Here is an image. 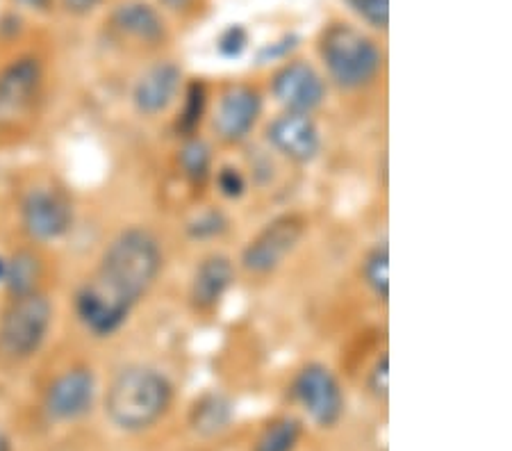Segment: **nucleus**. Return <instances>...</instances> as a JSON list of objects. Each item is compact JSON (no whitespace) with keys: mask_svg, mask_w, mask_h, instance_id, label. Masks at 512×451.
Segmentation results:
<instances>
[{"mask_svg":"<svg viewBox=\"0 0 512 451\" xmlns=\"http://www.w3.org/2000/svg\"><path fill=\"white\" fill-rule=\"evenodd\" d=\"M319 60L328 78L344 92H360L374 85L383 71V51L365 30L335 21L321 30Z\"/></svg>","mask_w":512,"mask_h":451,"instance_id":"3","label":"nucleus"},{"mask_svg":"<svg viewBox=\"0 0 512 451\" xmlns=\"http://www.w3.org/2000/svg\"><path fill=\"white\" fill-rule=\"evenodd\" d=\"M360 276L367 290L381 303H387V299H390V251H387L385 242L371 246L365 253Z\"/></svg>","mask_w":512,"mask_h":451,"instance_id":"19","label":"nucleus"},{"mask_svg":"<svg viewBox=\"0 0 512 451\" xmlns=\"http://www.w3.org/2000/svg\"><path fill=\"white\" fill-rule=\"evenodd\" d=\"M96 379L89 367H73L48 385L46 410L55 420H78L94 404Z\"/></svg>","mask_w":512,"mask_h":451,"instance_id":"13","label":"nucleus"},{"mask_svg":"<svg viewBox=\"0 0 512 451\" xmlns=\"http://www.w3.org/2000/svg\"><path fill=\"white\" fill-rule=\"evenodd\" d=\"M367 390L376 399H387V395H390V358H387L385 351L383 356L376 358V363L369 369Z\"/></svg>","mask_w":512,"mask_h":451,"instance_id":"26","label":"nucleus"},{"mask_svg":"<svg viewBox=\"0 0 512 451\" xmlns=\"http://www.w3.org/2000/svg\"><path fill=\"white\" fill-rule=\"evenodd\" d=\"M264 98L253 85L235 82L219 94L212 110V130L221 144H242L258 126Z\"/></svg>","mask_w":512,"mask_h":451,"instance_id":"7","label":"nucleus"},{"mask_svg":"<svg viewBox=\"0 0 512 451\" xmlns=\"http://www.w3.org/2000/svg\"><path fill=\"white\" fill-rule=\"evenodd\" d=\"M21 3L28 5V7H46L48 0H21Z\"/></svg>","mask_w":512,"mask_h":451,"instance_id":"30","label":"nucleus"},{"mask_svg":"<svg viewBox=\"0 0 512 451\" xmlns=\"http://www.w3.org/2000/svg\"><path fill=\"white\" fill-rule=\"evenodd\" d=\"M237 269L226 253H210L198 262L189 283V306L194 313L210 315L221 306L226 294L233 290Z\"/></svg>","mask_w":512,"mask_h":451,"instance_id":"12","label":"nucleus"},{"mask_svg":"<svg viewBox=\"0 0 512 451\" xmlns=\"http://www.w3.org/2000/svg\"><path fill=\"white\" fill-rule=\"evenodd\" d=\"M180 96H183V105H180L176 128L183 137H194L208 112V87L203 80H189Z\"/></svg>","mask_w":512,"mask_h":451,"instance_id":"20","label":"nucleus"},{"mask_svg":"<svg viewBox=\"0 0 512 451\" xmlns=\"http://www.w3.org/2000/svg\"><path fill=\"white\" fill-rule=\"evenodd\" d=\"M303 438V422L294 415H280L271 420L255 438L253 451H296Z\"/></svg>","mask_w":512,"mask_h":451,"instance_id":"18","label":"nucleus"},{"mask_svg":"<svg viewBox=\"0 0 512 451\" xmlns=\"http://www.w3.org/2000/svg\"><path fill=\"white\" fill-rule=\"evenodd\" d=\"M103 0H62L64 10L71 12V14H89L92 10H96L98 5H101Z\"/></svg>","mask_w":512,"mask_h":451,"instance_id":"28","label":"nucleus"},{"mask_svg":"<svg viewBox=\"0 0 512 451\" xmlns=\"http://www.w3.org/2000/svg\"><path fill=\"white\" fill-rule=\"evenodd\" d=\"M212 176H214V183H217L219 194L226 196L230 201L242 199L246 190H249V185H246V176L237 167H230V164L217 169Z\"/></svg>","mask_w":512,"mask_h":451,"instance_id":"23","label":"nucleus"},{"mask_svg":"<svg viewBox=\"0 0 512 451\" xmlns=\"http://www.w3.org/2000/svg\"><path fill=\"white\" fill-rule=\"evenodd\" d=\"M230 422H233V404L219 392L203 395L189 413V424L201 436H217L228 429Z\"/></svg>","mask_w":512,"mask_h":451,"instance_id":"16","label":"nucleus"},{"mask_svg":"<svg viewBox=\"0 0 512 451\" xmlns=\"http://www.w3.org/2000/svg\"><path fill=\"white\" fill-rule=\"evenodd\" d=\"M351 10L374 30H387L390 23V0H346Z\"/></svg>","mask_w":512,"mask_h":451,"instance_id":"22","label":"nucleus"},{"mask_svg":"<svg viewBox=\"0 0 512 451\" xmlns=\"http://www.w3.org/2000/svg\"><path fill=\"white\" fill-rule=\"evenodd\" d=\"M162 267L164 251L158 235L142 226L119 233L76 294V315L82 326L98 338L117 333L158 283Z\"/></svg>","mask_w":512,"mask_h":451,"instance_id":"1","label":"nucleus"},{"mask_svg":"<svg viewBox=\"0 0 512 451\" xmlns=\"http://www.w3.org/2000/svg\"><path fill=\"white\" fill-rule=\"evenodd\" d=\"M160 5L169 12H185L194 5V0H160Z\"/></svg>","mask_w":512,"mask_h":451,"instance_id":"29","label":"nucleus"},{"mask_svg":"<svg viewBox=\"0 0 512 451\" xmlns=\"http://www.w3.org/2000/svg\"><path fill=\"white\" fill-rule=\"evenodd\" d=\"M44 71L37 57H19L0 71V130L28 119L41 96Z\"/></svg>","mask_w":512,"mask_h":451,"instance_id":"8","label":"nucleus"},{"mask_svg":"<svg viewBox=\"0 0 512 451\" xmlns=\"http://www.w3.org/2000/svg\"><path fill=\"white\" fill-rule=\"evenodd\" d=\"M183 94V69L173 62H158L139 76L132 89V103L142 117H158L167 112Z\"/></svg>","mask_w":512,"mask_h":451,"instance_id":"14","label":"nucleus"},{"mask_svg":"<svg viewBox=\"0 0 512 451\" xmlns=\"http://www.w3.org/2000/svg\"><path fill=\"white\" fill-rule=\"evenodd\" d=\"M173 406V383L151 365H128L114 376L105 395V413L114 426L139 433L158 424Z\"/></svg>","mask_w":512,"mask_h":451,"instance_id":"2","label":"nucleus"},{"mask_svg":"<svg viewBox=\"0 0 512 451\" xmlns=\"http://www.w3.org/2000/svg\"><path fill=\"white\" fill-rule=\"evenodd\" d=\"M112 26L121 37H128L148 48L164 44L169 37L164 16L144 0H128L119 5L112 14Z\"/></svg>","mask_w":512,"mask_h":451,"instance_id":"15","label":"nucleus"},{"mask_svg":"<svg viewBox=\"0 0 512 451\" xmlns=\"http://www.w3.org/2000/svg\"><path fill=\"white\" fill-rule=\"evenodd\" d=\"M305 233H308V217L301 212H283L251 237L239 256V267L255 278L278 272L285 260L299 249Z\"/></svg>","mask_w":512,"mask_h":451,"instance_id":"4","label":"nucleus"},{"mask_svg":"<svg viewBox=\"0 0 512 451\" xmlns=\"http://www.w3.org/2000/svg\"><path fill=\"white\" fill-rule=\"evenodd\" d=\"M0 451H12L10 440L5 438V433H0Z\"/></svg>","mask_w":512,"mask_h":451,"instance_id":"31","label":"nucleus"},{"mask_svg":"<svg viewBox=\"0 0 512 451\" xmlns=\"http://www.w3.org/2000/svg\"><path fill=\"white\" fill-rule=\"evenodd\" d=\"M228 228V219L224 212L219 210H210L198 215V219H194L189 224V233H192L194 240H212V237H219Z\"/></svg>","mask_w":512,"mask_h":451,"instance_id":"24","label":"nucleus"},{"mask_svg":"<svg viewBox=\"0 0 512 451\" xmlns=\"http://www.w3.org/2000/svg\"><path fill=\"white\" fill-rule=\"evenodd\" d=\"M39 278H41V262L35 253L21 251L16 253L12 260H7L3 281L7 283V287H10L12 294L35 292Z\"/></svg>","mask_w":512,"mask_h":451,"instance_id":"21","label":"nucleus"},{"mask_svg":"<svg viewBox=\"0 0 512 451\" xmlns=\"http://www.w3.org/2000/svg\"><path fill=\"white\" fill-rule=\"evenodd\" d=\"M180 174L192 187H203L214 174L212 146L203 137H185L183 149L178 151Z\"/></svg>","mask_w":512,"mask_h":451,"instance_id":"17","label":"nucleus"},{"mask_svg":"<svg viewBox=\"0 0 512 451\" xmlns=\"http://www.w3.org/2000/svg\"><path fill=\"white\" fill-rule=\"evenodd\" d=\"M292 397L319 429H333L340 424L346 408L340 379L324 363H308L296 372Z\"/></svg>","mask_w":512,"mask_h":451,"instance_id":"6","label":"nucleus"},{"mask_svg":"<svg viewBox=\"0 0 512 451\" xmlns=\"http://www.w3.org/2000/svg\"><path fill=\"white\" fill-rule=\"evenodd\" d=\"M294 41H296V37H285V39L276 41V44L267 46V48H264V51L260 53V60H262V62H276L278 57H285L287 53H292V48L296 46Z\"/></svg>","mask_w":512,"mask_h":451,"instance_id":"27","label":"nucleus"},{"mask_svg":"<svg viewBox=\"0 0 512 451\" xmlns=\"http://www.w3.org/2000/svg\"><path fill=\"white\" fill-rule=\"evenodd\" d=\"M246 48H249V32L244 26H228L217 39V51L226 60L242 57Z\"/></svg>","mask_w":512,"mask_h":451,"instance_id":"25","label":"nucleus"},{"mask_svg":"<svg viewBox=\"0 0 512 451\" xmlns=\"http://www.w3.org/2000/svg\"><path fill=\"white\" fill-rule=\"evenodd\" d=\"M51 322V301L39 290L14 294L0 319V347L12 358H30L44 344Z\"/></svg>","mask_w":512,"mask_h":451,"instance_id":"5","label":"nucleus"},{"mask_svg":"<svg viewBox=\"0 0 512 451\" xmlns=\"http://www.w3.org/2000/svg\"><path fill=\"white\" fill-rule=\"evenodd\" d=\"M21 219L30 237L48 242L62 237L73 224V208L66 194L53 187H37L21 205Z\"/></svg>","mask_w":512,"mask_h":451,"instance_id":"11","label":"nucleus"},{"mask_svg":"<svg viewBox=\"0 0 512 451\" xmlns=\"http://www.w3.org/2000/svg\"><path fill=\"white\" fill-rule=\"evenodd\" d=\"M271 96L285 112L315 114L326 101V78L305 60L283 62L269 82Z\"/></svg>","mask_w":512,"mask_h":451,"instance_id":"9","label":"nucleus"},{"mask_svg":"<svg viewBox=\"0 0 512 451\" xmlns=\"http://www.w3.org/2000/svg\"><path fill=\"white\" fill-rule=\"evenodd\" d=\"M271 149L294 164H310L319 158L324 137L312 114L283 112L267 126Z\"/></svg>","mask_w":512,"mask_h":451,"instance_id":"10","label":"nucleus"}]
</instances>
